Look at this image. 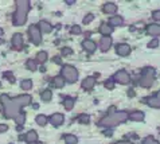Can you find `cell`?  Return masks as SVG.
<instances>
[{
	"instance_id": "cell-35",
	"label": "cell",
	"mask_w": 160,
	"mask_h": 144,
	"mask_svg": "<svg viewBox=\"0 0 160 144\" xmlns=\"http://www.w3.org/2000/svg\"><path fill=\"white\" fill-rule=\"evenodd\" d=\"M70 31H72V34H81V27L79 26H73Z\"/></svg>"
},
{
	"instance_id": "cell-45",
	"label": "cell",
	"mask_w": 160,
	"mask_h": 144,
	"mask_svg": "<svg viewBox=\"0 0 160 144\" xmlns=\"http://www.w3.org/2000/svg\"><path fill=\"white\" fill-rule=\"evenodd\" d=\"M37 144H41V143H37Z\"/></svg>"
},
{
	"instance_id": "cell-16",
	"label": "cell",
	"mask_w": 160,
	"mask_h": 144,
	"mask_svg": "<svg viewBox=\"0 0 160 144\" xmlns=\"http://www.w3.org/2000/svg\"><path fill=\"white\" fill-rule=\"evenodd\" d=\"M39 30H41V33H44V34H48L52 31V26L48 23L46 20H42L41 23H39Z\"/></svg>"
},
{
	"instance_id": "cell-41",
	"label": "cell",
	"mask_w": 160,
	"mask_h": 144,
	"mask_svg": "<svg viewBox=\"0 0 160 144\" xmlns=\"http://www.w3.org/2000/svg\"><path fill=\"white\" fill-rule=\"evenodd\" d=\"M114 144H132L129 141H118V143H114Z\"/></svg>"
},
{
	"instance_id": "cell-17",
	"label": "cell",
	"mask_w": 160,
	"mask_h": 144,
	"mask_svg": "<svg viewBox=\"0 0 160 144\" xmlns=\"http://www.w3.org/2000/svg\"><path fill=\"white\" fill-rule=\"evenodd\" d=\"M24 140L27 141L28 144H34L35 141L38 140V135L35 131H28L27 133H26V136H24Z\"/></svg>"
},
{
	"instance_id": "cell-15",
	"label": "cell",
	"mask_w": 160,
	"mask_h": 144,
	"mask_svg": "<svg viewBox=\"0 0 160 144\" xmlns=\"http://www.w3.org/2000/svg\"><path fill=\"white\" fill-rule=\"evenodd\" d=\"M82 47L85 49L88 53H93L97 49L96 43L93 42V40H90V39H85V40H83V42H82Z\"/></svg>"
},
{
	"instance_id": "cell-12",
	"label": "cell",
	"mask_w": 160,
	"mask_h": 144,
	"mask_svg": "<svg viewBox=\"0 0 160 144\" xmlns=\"http://www.w3.org/2000/svg\"><path fill=\"white\" fill-rule=\"evenodd\" d=\"M112 46V38L110 37H102L100 42V47L102 51H108L109 47Z\"/></svg>"
},
{
	"instance_id": "cell-7",
	"label": "cell",
	"mask_w": 160,
	"mask_h": 144,
	"mask_svg": "<svg viewBox=\"0 0 160 144\" xmlns=\"http://www.w3.org/2000/svg\"><path fill=\"white\" fill-rule=\"evenodd\" d=\"M113 78H114V81H117L118 84H122V85H127V84L131 82V77H129V74H128L125 70L117 71V73L114 74Z\"/></svg>"
},
{
	"instance_id": "cell-13",
	"label": "cell",
	"mask_w": 160,
	"mask_h": 144,
	"mask_svg": "<svg viewBox=\"0 0 160 144\" xmlns=\"http://www.w3.org/2000/svg\"><path fill=\"white\" fill-rule=\"evenodd\" d=\"M94 85H96L94 77H88V78H85L82 81V88L86 89V90H92V89L94 88Z\"/></svg>"
},
{
	"instance_id": "cell-33",
	"label": "cell",
	"mask_w": 160,
	"mask_h": 144,
	"mask_svg": "<svg viewBox=\"0 0 160 144\" xmlns=\"http://www.w3.org/2000/svg\"><path fill=\"white\" fill-rule=\"evenodd\" d=\"M93 19H94V15H93V13H88V15L83 18V23H85V24H89Z\"/></svg>"
},
{
	"instance_id": "cell-11",
	"label": "cell",
	"mask_w": 160,
	"mask_h": 144,
	"mask_svg": "<svg viewBox=\"0 0 160 144\" xmlns=\"http://www.w3.org/2000/svg\"><path fill=\"white\" fill-rule=\"evenodd\" d=\"M63 121H65V116L62 113H54L50 117V123L52 125H55V127H59V125H62V124H63Z\"/></svg>"
},
{
	"instance_id": "cell-23",
	"label": "cell",
	"mask_w": 160,
	"mask_h": 144,
	"mask_svg": "<svg viewBox=\"0 0 160 144\" xmlns=\"http://www.w3.org/2000/svg\"><path fill=\"white\" fill-rule=\"evenodd\" d=\"M74 98H70V97H66L65 98V101H63V105H65V108L68 111H72L73 109V106H74Z\"/></svg>"
},
{
	"instance_id": "cell-20",
	"label": "cell",
	"mask_w": 160,
	"mask_h": 144,
	"mask_svg": "<svg viewBox=\"0 0 160 144\" xmlns=\"http://www.w3.org/2000/svg\"><path fill=\"white\" fill-rule=\"evenodd\" d=\"M129 119L133 120V121H143L144 120V113L140 112V111H136V112H133V113L129 115Z\"/></svg>"
},
{
	"instance_id": "cell-10",
	"label": "cell",
	"mask_w": 160,
	"mask_h": 144,
	"mask_svg": "<svg viewBox=\"0 0 160 144\" xmlns=\"http://www.w3.org/2000/svg\"><path fill=\"white\" fill-rule=\"evenodd\" d=\"M145 101H147V104H148L149 106H152V108H160V90L156 94H155V96L147 98Z\"/></svg>"
},
{
	"instance_id": "cell-14",
	"label": "cell",
	"mask_w": 160,
	"mask_h": 144,
	"mask_svg": "<svg viewBox=\"0 0 160 144\" xmlns=\"http://www.w3.org/2000/svg\"><path fill=\"white\" fill-rule=\"evenodd\" d=\"M147 33L152 37H160V24H149L147 27Z\"/></svg>"
},
{
	"instance_id": "cell-5",
	"label": "cell",
	"mask_w": 160,
	"mask_h": 144,
	"mask_svg": "<svg viewBox=\"0 0 160 144\" xmlns=\"http://www.w3.org/2000/svg\"><path fill=\"white\" fill-rule=\"evenodd\" d=\"M62 77H63V80H66L68 82H75L78 78V71L75 67L70 66V65H65L63 67H62Z\"/></svg>"
},
{
	"instance_id": "cell-2",
	"label": "cell",
	"mask_w": 160,
	"mask_h": 144,
	"mask_svg": "<svg viewBox=\"0 0 160 144\" xmlns=\"http://www.w3.org/2000/svg\"><path fill=\"white\" fill-rule=\"evenodd\" d=\"M128 117H129V115H128L125 111L113 112V113H109L106 117L101 119L98 121V125H101V127H114V125L124 123L125 120H128Z\"/></svg>"
},
{
	"instance_id": "cell-25",
	"label": "cell",
	"mask_w": 160,
	"mask_h": 144,
	"mask_svg": "<svg viewBox=\"0 0 160 144\" xmlns=\"http://www.w3.org/2000/svg\"><path fill=\"white\" fill-rule=\"evenodd\" d=\"M14 120L16 121V124H19V127H22V125L24 124V121H26V115L23 113V112H20V113L18 115Z\"/></svg>"
},
{
	"instance_id": "cell-26",
	"label": "cell",
	"mask_w": 160,
	"mask_h": 144,
	"mask_svg": "<svg viewBox=\"0 0 160 144\" xmlns=\"http://www.w3.org/2000/svg\"><path fill=\"white\" fill-rule=\"evenodd\" d=\"M51 97H52V93H51V90H43L42 93H41V98L43 101H50L51 100Z\"/></svg>"
},
{
	"instance_id": "cell-28",
	"label": "cell",
	"mask_w": 160,
	"mask_h": 144,
	"mask_svg": "<svg viewBox=\"0 0 160 144\" xmlns=\"http://www.w3.org/2000/svg\"><path fill=\"white\" fill-rule=\"evenodd\" d=\"M20 86H22V89H24V90H28V89L32 88V81H31V80H24V81H22Z\"/></svg>"
},
{
	"instance_id": "cell-24",
	"label": "cell",
	"mask_w": 160,
	"mask_h": 144,
	"mask_svg": "<svg viewBox=\"0 0 160 144\" xmlns=\"http://www.w3.org/2000/svg\"><path fill=\"white\" fill-rule=\"evenodd\" d=\"M47 61V53L46 51H39L37 54V62H41V64H44Z\"/></svg>"
},
{
	"instance_id": "cell-36",
	"label": "cell",
	"mask_w": 160,
	"mask_h": 144,
	"mask_svg": "<svg viewBox=\"0 0 160 144\" xmlns=\"http://www.w3.org/2000/svg\"><path fill=\"white\" fill-rule=\"evenodd\" d=\"M72 53H73V51L70 50L69 47H65L63 50H62V54H63V55H70V54H72Z\"/></svg>"
},
{
	"instance_id": "cell-9",
	"label": "cell",
	"mask_w": 160,
	"mask_h": 144,
	"mask_svg": "<svg viewBox=\"0 0 160 144\" xmlns=\"http://www.w3.org/2000/svg\"><path fill=\"white\" fill-rule=\"evenodd\" d=\"M22 46H23V35L16 33L14 35V38H12V47H14L15 50H20Z\"/></svg>"
},
{
	"instance_id": "cell-27",
	"label": "cell",
	"mask_w": 160,
	"mask_h": 144,
	"mask_svg": "<svg viewBox=\"0 0 160 144\" xmlns=\"http://www.w3.org/2000/svg\"><path fill=\"white\" fill-rule=\"evenodd\" d=\"M65 141H66V144H77V137L74 136V135H65Z\"/></svg>"
},
{
	"instance_id": "cell-21",
	"label": "cell",
	"mask_w": 160,
	"mask_h": 144,
	"mask_svg": "<svg viewBox=\"0 0 160 144\" xmlns=\"http://www.w3.org/2000/svg\"><path fill=\"white\" fill-rule=\"evenodd\" d=\"M124 23V19L121 16H112L109 20V26H121Z\"/></svg>"
},
{
	"instance_id": "cell-43",
	"label": "cell",
	"mask_w": 160,
	"mask_h": 144,
	"mask_svg": "<svg viewBox=\"0 0 160 144\" xmlns=\"http://www.w3.org/2000/svg\"><path fill=\"white\" fill-rule=\"evenodd\" d=\"M66 3H68V4H74L75 2H73V0H68V2H66Z\"/></svg>"
},
{
	"instance_id": "cell-8",
	"label": "cell",
	"mask_w": 160,
	"mask_h": 144,
	"mask_svg": "<svg viewBox=\"0 0 160 144\" xmlns=\"http://www.w3.org/2000/svg\"><path fill=\"white\" fill-rule=\"evenodd\" d=\"M116 51L118 55L127 57V55H129V53H131V47H129V44H127V43H120L116 46Z\"/></svg>"
},
{
	"instance_id": "cell-37",
	"label": "cell",
	"mask_w": 160,
	"mask_h": 144,
	"mask_svg": "<svg viewBox=\"0 0 160 144\" xmlns=\"http://www.w3.org/2000/svg\"><path fill=\"white\" fill-rule=\"evenodd\" d=\"M113 86H114V84L112 82V81H106V82H105V88H108V89H113Z\"/></svg>"
},
{
	"instance_id": "cell-39",
	"label": "cell",
	"mask_w": 160,
	"mask_h": 144,
	"mask_svg": "<svg viewBox=\"0 0 160 144\" xmlns=\"http://www.w3.org/2000/svg\"><path fill=\"white\" fill-rule=\"evenodd\" d=\"M8 129V125H6V124H0V132H6Z\"/></svg>"
},
{
	"instance_id": "cell-29",
	"label": "cell",
	"mask_w": 160,
	"mask_h": 144,
	"mask_svg": "<svg viewBox=\"0 0 160 144\" xmlns=\"http://www.w3.org/2000/svg\"><path fill=\"white\" fill-rule=\"evenodd\" d=\"M37 124H38V125H41V127L46 125V124H47V117H46V116H43V115L37 116Z\"/></svg>"
},
{
	"instance_id": "cell-19",
	"label": "cell",
	"mask_w": 160,
	"mask_h": 144,
	"mask_svg": "<svg viewBox=\"0 0 160 144\" xmlns=\"http://www.w3.org/2000/svg\"><path fill=\"white\" fill-rule=\"evenodd\" d=\"M117 11V6L114 3H106L104 4V12L105 13H114Z\"/></svg>"
},
{
	"instance_id": "cell-42",
	"label": "cell",
	"mask_w": 160,
	"mask_h": 144,
	"mask_svg": "<svg viewBox=\"0 0 160 144\" xmlns=\"http://www.w3.org/2000/svg\"><path fill=\"white\" fill-rule=\"evenodd\" d=\"M54 59H55V62H57V64H61V59H59L58 57H57V58H54Z\"/></svg>"
},
{
	"instance_id": "cell-40",
	"label": "cell",
	"mask_w": 160,
	"mask_h": 144,
	"mask_svg": "<svg viewBox=\"0 0 160 144\" xmlns=\"http://www.w3.org/2000/svg\"><path fill=\"white\" fill-rule=\"evenodd\" d=\"M153 18H155V19H156V20H160V10L153 12Z\"/></svg>"
},
{
	"instance_id": "cell-34",
	"label": "cell",
	"mask_w": 160,
	"mask_h": 144,
	"mask_svg": "<svg viewBox=\"0 0 160 144\" xmlns=\"http://www.w3.org/2000/svg\"><path fill=\"white\" fill-rule=\"evenodd\" d=\"M159 46V39L158 38H155V39H152L151 42L148 43V47L149 49H153V47H158Z\"/></svg>"
},
{
	"instance_id": "cell-30",
	"label": "cell",
	"mask_w": 160,
	"mask_h": 144,
	"mask_svg": "<svg viewBox=\"0 0 160 144\" xmlns=\"http://www.w3.org/2000/svg\"><path fill=\"white\" fill-rule=\"evenodd\" d=\"M27 69L28 70H31V71H34V70H37V62L35 61H32V59H28L27 61Z\"/></svg>"
},
{
	"instance_id": "cell-44",
	"label": "cell",
	"mask_w": 160,
	"mask_h": 144,
	"mask_svg": "<svg viewBox=\"0 0 160 144\" xmlns=\"http://www.w3.org/2000/svg\"><path fill=\"white\" fill-rule=\"evenodd\" d=\"M2 34H3V30H2V28H0V35H2Z\"/></svg>"
},
{
	"instance_id": "cell-22",
	"label": "cell",
	"mask_w": 160,
	"mask_h": 144,
	"mask_svg": "<svg viewBox=\"0 0 160 144\" xmlns=\"http://www.w3.org/2000/svg\"><path fill=\"white\" fill-rule=\"evenodd\" d=\"M54 86L55 88H63L65 86V80L62 75H58V77H54Z\"/></svg>"
},
{
	"instance_id": "cell-4",
	"label": "cell",
	"mask_w": 160,
	"mask_h": 144,
	"mask_svg": "<svg viewBox=\"0 0 160 144\" xmlns=\"http://www.w3.org/2000/svg\"><path fill=\"white\" fill-rule=\"evenodd\" d=\"M155 69H152V67H145V69L143 70V73H141V77H140V86L143 88H151L155 81Z\"/></svg>"
},
{
	"instance_id": "cell-18",
	"label": "cell",
	"mask_w": 160,
	"mask_h": 144,
	"mask_svg": "<svg viewBox=\"0 0 160 144\" xmlns=\"http://www.w3.org/2000/svg\"><path fill=\"white\" fill-rule=\"evenodd\" d=\"M112 31H113V27H110L109 24H106V23H102L100 26V33L104 35V37H109V35L112 34Z\"/></svg>"
},
{
	"instance_id": "cell-1",
	"label": "cell",
	"mask_w": 160,
	"mask_h": 144,
	"mask_svg": "<svg viewBox=\"0 0 160 144\" xmlns=\"http://www.w3.org/2000/svg\"><path fill=\"white\" fill-rule=\"evenodd\" d=\"M31 100L32 98L28 94H23V96H19L15 98H10L7 94H3L0 97V101H2V105L4 109V116L7 119H15L22 112V108L31 104Z\"/></svg>"
},
{
	"instance_id": "cell-3",
	"label": "cell",
	"mask_w": 160,
	"mask_h": 144,
	"mask_svg": "<svg viewBox=\"0 0 160 144\" xmlns=\"http://www.w3.org/2000/svg\"><path fill=\"white\" fill-rule=\"evenodd\" d=\"M30 11V2L27 0H18L16 2V11L14 13V24L22 26L27 20V13Z\"/></svg>"
},
{
	"instance_id": "cell-6",
	"label": "cell",
	"mask_w": 160,
	"mask_h": 144,
	"mask_svg": "<svg viewBox=\"0 0 160 144\" xmlns=\"http://www.w3.org/2000/svg\"><path fill=\"white\" fill-rule=\"evenodd\" d=\"M28 35H30V40L34 44H39L42 40V35H41V30H39L38 26L31 24L28 28Z\"/></svg>"
},
{
	"instance_id": "cell-32",
	"label": "cell",
	"mask_w": 160,
	"mask_h": 144,
	"mask_svg": "<svg viewBox=\"0 0 160 144\" xmlns=\"http://www.w3.org/2000/svg\"><path fill=\"white\" fill-rule=\"evenodd\" d=\"M143 144H159V141L155 140L152 136H148V137H145L143 140Z\"/></svg>"
},
{
	"instance_id": "cell-31",
	"label": "cell",
	"mask_w": 160,
	"mask_h": 144,
	"mask_svg": "<svg viewBox=\"0 0 160 144\" xmlns=\"http://www.w3.org/2000/svg\"><path fill=\"white\" fill-rule=\"evenodd\" d=\"M78 121H79L81 124H88L89 121H90V117H89L88 115H81V116L78 117Z\"/></svg>"
},
{
	"instance_id": "cell-38",
	"label": "cell",
	"mask_w": 160,
	"mask_h": 144,
	"mask_svg": "<svg viewBox=\"0 0 160 144\" xmlns=\"http://www.w3.org/2000/svg\"><path fill=\"white\" fill-rule=\"evenodd\" d=\"M4 75H6V77L10 80V82H15V78H14V75H12V74H10V73H4Z\"/></svg>"
}]
</instances>
